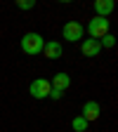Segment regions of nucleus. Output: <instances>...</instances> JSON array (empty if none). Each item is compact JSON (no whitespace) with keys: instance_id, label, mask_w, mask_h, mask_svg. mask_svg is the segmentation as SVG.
<instances>
[{"instance_id":"obj_10","label":"nucleus","mask_w":118,"mask_h":132,"mask_svg":"<svg viewBox=\"0 0 118 132\" xmlns=\"http://www.w3.org/2000/svg\"><path fill=\"white\" fill-rule=\"evenodd\" d=\"M88 125H90V123L83 118V116H76V118H73V123H71L73 132H85V130H88Z\"/></svg>"},{"instance_id":"obj_9","label":"nucleus","mask_w":118,"mask_h":132,"mask_svg":"<svg viewBox=\"0 0 118 132\" xmlns=\"http://www.w3.org/2000/svg\"><path fill=\"white\" fill-rule=\"evenodd\" d=\"M113 7H116L113 0H97L95 3V12H97V16H102V19H106V16L113 12Z\"/></svg>"},{"instance_id":"obj_3","label":"nucleus","mask_w":118,"mask_h":132,"mask_svg":"<svg viewBox=\"0 0 118 132\" xmlns=\"http://www.w3.org/2000/svg\"><path fill=\"white\" fill-rule=\"evenodd\" d=\"M50 90H52V85H50V80H45V78H36V80H31V85H28V92L36 99L50 97Z\"/></svg>"},{"instance_id":"obj_2","label":"nucleus","mask_w":118,"mask_h":132,"mask_svg":"<svg viewBox=\"0 0 118 132\" xmlns=\"http://www.w3.org/2000/svg\"><path fill=\"white\" fill-rule=\"evenodd\" d=\"M61 36L69 43H76V40H80L83 36H85V28H83L80 21H66L64 28H61Z\"/></svg>"},{"instance_id":"obj_1","label":"nucleus","mask_w":118,"mask_h":132,"mask_svg":"<svg viewBox=\"0 0 118 132\" xmlns=\"http://www.w3.org/2000/svg\"><path fill=\"white\" fill-rule=\"evenodd\" d=\"M43 45H45V40H43V36L40 33H26V36L21 38V50H24V54H40L43 52Z\"/></svg>"},{"instance_id":"obj_12","label":"nucleus","mask_w":118,"mask_h":132,"mask_svg":"<svg viewBox=\"0 0 118 132\" xmlns=\"http://www.w3.org/2000/svg\"><path fill=\"white\" fill-rule=\"evenodd\" d=\"M17 7H21V10H31V7H36V3H33V0H19V3H17Z\"/></svg>"},{"instance_id":"obj_11","label":"nucleus","mask_w":118,"mask_h":132,"mask_svg":"<svg viewBox=\"0 0 118 132\" xmlns=\"http://www.w3.org/2000/svg\"><path fill=\"white\" fill-rule=\"evenodd\" d=\"M116 45V38L111 36V33H106V36L99 38V47H113Z\"/></svg>"},{"instance_id":"obj_5","label":"nucleus","mask_w":118,"mask_h":132,"mask_svg":"<svg viewBox=\"0 0 118 132\" xmlns=\"http://www.w3.org/2000/svg\"><path fill=\"white\" fill-rule=\"evenodd\" d=\"M99 113H102V109H99L97 102H85V104H83V113H80V116H83L88 123H92V120L99 118Z\"/></svg>"},{"instance_id":"obj_7","label":"nucleus","mask_w":118,"mask_h":132,"mask_svg":"<svg viewBox=\"0 0 118 132\" xmlns=\"http://www.w3.org/2000/svg\"><path fill=\"white\" fill-rule=\"evenodd\" d=\"M43 54H45L47 59H59V57H61V43H59V40L45 43V45H43Z\"/></svg>"},{"instance_id":"obj_13","label":"nucleus","mask_w":118,"mask_h":132,"mask_svg":"<svg viewBox=\"0 0 118 132\" xmlns=\"http://www.w3.org/2000/svg\"><path fill=\"white\" fill-rule=\"evenodd\" d=\"M50 97H52V99H61L64 92H59V90H50Z\"/></svg>"},{"instance_id":"obj_8","label":"nucleus","mask_w":118,"mask_h":132,"mask_svg":"<svg viewBox=\"0 0 118 132\" xmlns=\"http://www.w3.org/2000/svg\"><path fill=\"white\" fill-rule=\"evenodd\" d=\"M99 50H102V47H99V40H95V38H85L83 45H80V52L85 57H97Z\"/></svg>"},{"instance_id":"obj_6","label":"nucleus","mask_w":118,"mask_h":132,"mask_svg":"<svg viewBox=\"0 0 118 132\" xmlns=\"http://www.w3.org/2000/svg\"><path fill=\"white\" fill-rule=\"evenodd\" d=\"M50 85H52V90H59V92H66L71 85V76L69 73H57L52 80H50Z\"/></svg>"},{"instance_id":"obj_4","label":"nucleus","mask_w":118,"mask_h":132,"mask_svg":"<svg viewBox=\"0 0 118 132\" xmlns=\"http://www.w3.org/2000/svg\"><path fill=\"white\" fill-rule=\"evenodd\" d=\"M88 33L95 38V40H99L102 36H106L109 33V19H102V16H95V19L88 24Z\"/></svg>"}]
</instances>
